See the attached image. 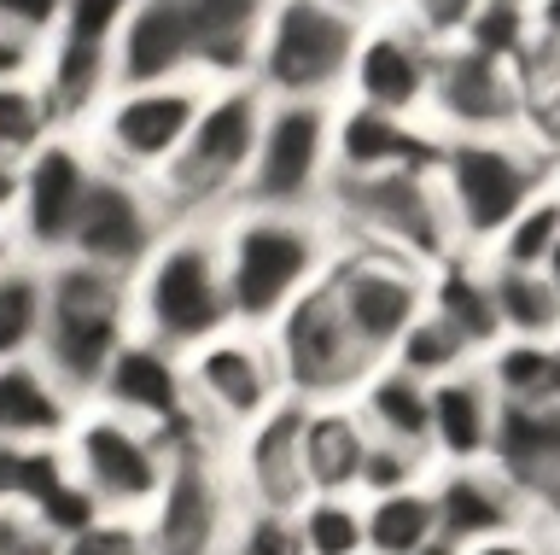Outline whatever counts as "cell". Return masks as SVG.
Instances as JSON below:
<instances>
[{
  "label": "cell",
  "instance_id": "6da1fadb",
  "mask_svg": "<svg viewBox=\"0 0 560 555\" xmlns=\"http://www.w3.org/2000/svg\"><path fill=\"white\" fill-rule=\"evenodd\" d=\"M269 0H129L117 42V89L147 82H240Z\"/></svg>",
  "mask_w": 560,
  "mask_h": 555
},
{
  "label": "cell",
  "instance_id": "7a4b0ae2",
  "mask_svg": "<svg viewBox=\"0 0 560 555\" xmlns=\"http://www.w3.org/2000/svg\"><path fill=\"white\" fill-rule=\"evenodd\" d=\"M217 246H222L228 316H234V327L269 334L304 292L327 281L332 252H339V229L322 211H257V205H234L217 222Z\"/></svg>",
  "mask_w": 560,
  "mask_h": 555
},
{
  "label": "cell",
  "instance_id": "3957f363",
  "mask_svg": "<svg viewBox=\"0 0 560 555\" xmlns=\"http://www.w3.org/2000/svg\"><path fill=\"white\" fill-rule=\"evenodd\" d=\"M432 176L455 229V252L485 257L508 222L560 182V170L537 135L502 129V135H438Z\"/></svg>",
  "mask_w": 560,
  "mask_h": 555
},
{
  "label": "cell",
  "instance_id": "277c9868",
  "mask_svg": "<svg viewBox=\"0 0 560 555\" xmlns=\"http://www.w3.org/2000/svg\"><path fill=\"white\" fill-rule=\"evenodd\" d=\"M262 112H269V94L252 77L205 89L182 152L152 182L170 222H222L234 211L245 194V170H252L257 135H262Z\"/></svg>",
  "mask_w": 560,
  "mask_h": 555
},
{
  "label": "cell",
  "instance_id": "5b68a950",
  "mask_svg": "<svg viewBox=\"0 0 560 555\" xmlns=\"http://www.w3.org/2000/svg\"><path fill=\"white\" fill-rule=\"evenodd\" d=\"M129 316L135 334L164 345V351L187 357L205 339H217L228 316V281H222V246L217 222H175L158 240V252L135 269L129 281Z\"/></svg>",
  "mask_w": 560,
  "mask_h": 555
},
{
  "label": "cell",
  "instance_id": "8992f818",
  "mask_svg": "<svg viewBox=\"0 0 560 555\" xmlns=\"http://www.w3.org/2000/svg\"><path fill=\"white\" fill-rule=\"evenodd\" d=\"M368 19L374 7L362 0H269L252 47V82L269 100H345Z\"/></svg>",
  "mask_w": 560,
  "mask_h": 555
},
{
  "label": "cell",
  "instance_id": "52a82bcc",
  "mask_svg": "<svg viewBox=\"0 0 560 555\" xmlns=\"http://www.w3.org/2000/svg\"><path fill=\"white\" fill-rule=\"evenodd\" d=\"M42 269H47V327H42L35 362L88 409L105 369H112V357L135 334L129 281L94 264H77V257H52Z\"/></svg>",
  "mask_w": 560,
  "mask_h": 555
},
{
  "label": "cell",
  "instance_id": "ba28073f",
  "mask_svg": "<svg viewBox=\"0 0 560 555\" xmlns=\"http://www.w3.org/2000/svg\"><path fill=\"white\" fill-rule=\"evenodd\" d=\"M322 217L350 246L409 257L420 269L444 264L455 252V229H450L432 164L427 170H392V176H368V182H332L322 199Z\"/></svg>",
  "mask_w": 560,
  "mask_h": 555
},
{
  "label": "cell",
  "instance_id": "9c48e42d",
  "mask_svg": "<svg viewBox=\"0 0 560 555\" xmlns=\"http://www.w3.org/2000/svg\"><path fill=\"white\" fill-rule=\"evenodd\" d=\"M65 462L105 514L147 520L152 502L164 497V485H170L175 439L88 404L77 415V427H70V439H65Z\"/></svg>",
  "mask_w": 560,
  "mask_h": 555
},
{
  "label": "cell",
  "instance_id": "30bf717a",
  "mask_svg": "<svg viewBox=\"0 0 560 555\" xmlns=\"http://www.w3.org/2000/svg\"><path fill=\"white\" fill-rule=\"evenodd\" d=\"M182 374H187L192 427L210 432L217 444L240 439L252 421H262L269 409L287 404V380H280L275 345H269V334H252V327H222L217 339H205L199 351L182 357Z\"/></svg>",
  "mask_w": 560,
  "mask_h": 555
},
{
  "label": "cell",
  "instance_id": "8fae6325",
  "mask_svg": "<svg viewBox=\"0 0 560 555\" xmlns=\"http://www.w3.org/2000/svg\"><path fill=\"white\" fill-rule=\"evenodd\" d=\"M327 187H332V106L327 100H269L240 205L322 211Z\"/></svg>",
  "mask_w": 560,
  "mask_h": 555
},
{
  "label": "cell",
  "instance_id": "7c38bea8",
  "mask_svg": "<svg viewBox=\"0 0 560 555\" xmlns=\"http://www.w3.org/2000/svg\"><path fill=\"white\" fill-rule=\"evenodd\" d=\"M205 89L199 82H147V89H112L100 100V112L82 124V141L94 147V159L117 176L158 182L170 159L182 152L192 112H199Z\"/></svg>",
  "mask_w": 560,
  "mask_h": 555
},
{
  "label": "cell",
  "instance_id": "4fadbf2b",
  "mask_svg": "<svg viewBox=\"0 0 560 555\" xmlns=\"http://www.w3.org/2000/svg\"><path fill=\"white\" fill-rule=\"evenodd\" d=\"M129 0H65L52 36L42 42V94L59 129H82L117 89V42Z\"/></svg>",
  "mask_w": 560,
  "mask_h": 555
},
{
  "label": "cell",
  "instance_id": "5bb4252c",
  "mask_svg": "<svg viewBox=\"0 0 560 555\" xmlns=\"http://www.w3.org/2000/svg\"><path fill=\"white\" fill-rule=\"evenodd\" d=\"M269 345H275L280 380H287V397H298V404H350L362 380L380 369V362L357 345V334L345 327L327 281L315 292H304V299L269 327Z\"/></svg>",
  "mask_w": 560,
  "mask_h": 555
},
{
  "label": "cell",
  "instance_id": "9a60e30c",
  "mask_svg": "<svg viewBox=\"0 0 560 555\" xmlns=\"http://www.w3.org/2000/svg\"><path fill=\"white\" fill-rule=\"evenodd\" d=\"M94 176H100V159H94V147L82 141V129L47 135V141L18 164V211H12L18 252L35 257V264L65 257Z\"/></svg>",
  "mask_w": 560,
  "mask_h": 555
},
{
  "label": "cell",
  "instance_id": "2e32d148",
  "mask_svg": "<svg viewBox=\"0 0 560 555\" xmlns=\"http://www.w3.org/2000/svg\"><path fill=\"white\" fill-rule=\"evenodd\" d=\"M327 292L339 304L345 327L357 334V345L374 362H385L397 351V339L409 334V322L427 310V269L409 264V257L339 240L332 269H327Z\"/></svg>",
  "mask_w": 560,
  "mask_h": 555
},
{
  "label": "cell",
  "instance_id": "e0dca14e",
  "mask_svg": "<svg viewBox=\"0 0 560 555\" xmlns=\"http://www.w3.org/2000/svg\"><path fill=\"white\" fill-rule=\"evenodd\" d=\"M438 54H444V42H432L427 24L409 7H374V19H368L362 42H357V59H350L345 100L427 124Z\"/></svg>",
  "mask_w": 560,
  "mask_h": 555
},
{
  "label": "cell",
  "instance_id": "ac0fdd59",
  "mask_svg": "<svg viewBox=\"0 0 560 555\" xmlns=\"http://www.w3.org/2000/svg\"><path fill=\"white\" fill-rule=\"evenodd\" d=\"M170 229H175V222L164 217L152 182L117 176V170L100 164V176H94V187H88V205H82V217H77V234H70V252L65 257L135 281V269L158 252V240H164Z\"/></svg>",
  "mask_w": 560,
  "mask_h": 555
},
{
  "label": "cell",
  "instance_id": "d6986e66",
  "mask_svg": "<svg viewBox=\"0 0 560 555\" xmlns=\"http://www.w3.org/2000/svg\"><path fill=\"white\" fill-rule=\"evenodd\" d=\"M427 129L432 135H502V129H525V71L472 54V47H462V42H450L444 54H438Z\"/></svg>",
  "mask_w": 560,
  "mask_h": 555
},
{
  "label": "cell",
  "instance_id": "ffe728a7",
  "mask_svg": "<svg viewBox=\"0 0 560 555\" xmlns=\"http://www.w3.org/2000/svg\"><path fill=\"white\" fill-rule=\"evenodd\" d=\"M298 439H304V404L287 397L280 409H269L262 421L245 427L240 439L222 444V467H228V485H234L240 509H298L310 497Z\"/></svg>",
  "mask_w": 560,
  "mask_h": 555
},
{
  "label": "cell",
  "instance_id": "44dd1931",
  "mask_svg": "<svg viewBox=\"0 0 560 555\" xmlns=\"http://www.w3.org/2000/svg\"><path fill=\"white\" fill-rule=\"evenodd\" d=\"M94 409H112L122 421H140L152 432H164V439L182 444L192 427V409H187V374H182V357L164 351V345L129 334L122 339V351L112 357V369H105L100 392H94Z\"/></svg>",
  "mask_w": 560,
  "mask_h": 555
},
{
  "label": "cell",
  "instance_id": "7402d4cb",
  "mask_svg": "<svg viewBox=\"0 0 560 555\" xmlns=\"http://www.w3.org/2000/svg\"><path fill=\"white\" fill-rule=\"evenodd\" d=\"M490 467L532 502L542 527H560V397L502 404L490 432Z\"/></svg>",
  "mask_w": 560,
  "mask_h": 555
},
{
  "label": "cell",
  "instance_id": "603a6c76",
  "mask_svg": "<svg viewBox=\"0 0 560 555\" xmlns=\"http://www.w3.org/2000/svg\"><path fill=\"white\" fill-rule=\"evenodd\" d=\"M427 492L438 502V532H444V550H467V544H485V537H508V532L542 527V520L532 514V502H525L490 462L432 467Z\"/></svg>",
  "mask_w": 560,
  "mask_h": 555
},
{
  "label": "cell",
  "instance_id": "cb8c5ba5",
  "mask_svg": "<svg viewBox=\"0 0 560 555\" xmlns=\"http://www.w3.org/2000/svg\"><path fill=\"white\" fill-rule=\"evenodd\" d=\"M432 159H438V135L427 124L357 106V100H332V182L427 170Z\"/></svg>",
  "mask_w": 560,
  "mask_h": 555
},
{
  "label": "cell",
  "instance_id": "d4e9b609",
  "mask_svg": "<svg viewBox=\"0 0 560 555\" xmlns=\"http://www.w3.org/2000/svg\"><path fill=\"white\" fill-rule=\"evenodd\" d=\"M427 404H432V467L490 462V432H497L502 397H497V386L485 380L479 362H467V369L432 380V386H427Z\"/></svg>",
  "mask_w": 560,
  "mask_h": 555
},
{
  "label": "cell",
  "instance_id": "484cf974",
  "mask_svg": "<svg viewBox=\"0 0 560 555\" xmlns=\"http://www.w3.org/2000/svg\"><path fill=\"white\" fill-rule=\"evenodd\" d=\"M82 404L35 357L0 362V444H65Z\"/></svg>",
  "mask_w": 560,
  "mask_h": 555
},
{
  "label": "cell",
  "instance_id": "4316f807",
  "mask_svg": "<svg viewBox=\"0 0 560 555\" xmlns=\"http://www.w3.org/2000/svg\"><path fill=\"white\" fill-rule=\"evenodd\" d=\"M350 409H357V421L368 427V439L397 444V450H415V456L432 462V404H427V380H415L409 369H397V362H380V369L357 386Z\"/></svg>",
  "mask_w": 560,
  "mask_h": 555
},
{
  "label": "cell",
  "instance_id": "83f0119b",
  "mask_svg": "<svg viewBox=\"0 0 560 555\" xmlns=\"http://www.w3.org/2000/svg\"><path fill=\"white\" fill-rule=\"evenodd\" d=\"M304 485L310 497H357V474L368 456V427L350 404H304Z\"/></svg>",
  "mask_w": 560,
  "mask_h": 555
},
{
  "label": "cell",
  "instance_id": "f1b7e54d",
  "mask_svg": "<svg viewBox=\"0 0 560 555\" xmlns=\"http://www.w3.org/2000/svg\"><path fill=\"white\" fill-rule=\"evenodd\" d=\"M427 310L467 339L472 357H490V351L502 345L497 304H490V269H485V257L450 252L444 264H432V269H427Z\"/></svg>",
  "mask_w": 560,
  "mask_h": 555
},
{
  "label": "cell",
  "instance_id": "f546056e",
  "mask_svg": "<svg viewBox=\"0 0 560 555\" xmlns=\"http://www.w3.org/2000/svg\"><path fill=\"white\" fill-rule=\"evenodd\" d=\"M362 520H368V555H438L444 550L438 502L427 485H409V492H392V497H368Z\"/></svg>",
  "mask_w": 560,
  "mask_h": 555
},
{
  "label": "cell",
  "instance_id": "4dcf8cb0",
  "mask_svg": "<svg viewBox=\"0 0 560 555\" xmlns=\"http://www.w3.org/2000/svg\"><path fill=\"white\" fill-rule=\"evenodd\" d=\"M490 304H497V327L502 339H537V345H560V299L542 281V269H508L490 264Z\"/></svg>",
  "mask_w": 560,
  "mask_h": 555
},
{
  "label": "cell",
  "instance_id": "1f68e13d",
  "mask_svg": "<svg viewBox=\"0 0 560 555\" xmlns=\"http://www.w3.org/2000/svg\"><path fill=\"white\" fill-rule=\"evenodd\" d=\"M42 327H47V269L35 257H18L0 275V362L42 351Z\"/></svg>",
  "mask_w": 560,
  "mask_h": 555
},
{
  "label": "cell",
  "instance_id": "d6a6232c",
  "mask_svg": "<svg viewBox=\"0 0 560 555\" xmlns=\"http://www.w3.org/2000/svg\"><path fill=\"white\" fill-rule=\"evenodd\" d=\"M485 380L497 386L502 404H542L560 397V345H537V339H502L490 357H479Z\"/></svg>",
  "mask_w": 560,
  "mask_h": 555
},
{
  "label": "cell",
  "instance_id": "836d02e7",
  "mask_svg": "<svg viewBox=\"0 0 560 555\" xmlns=\"http://www.w3.org/2000/svg\"><path fill=\"white\" fill-rule=\"evenodd\" d=\"M70 479L65 444H0V509L35 514Z\"/></svg>",
  "mask_w": 560,
  "mask_h": 555
},
{
  "label": "cell",
  "instance_id": "e575fe53",
  "mask_svg": "<svg viewBox=\"0 0 560 555\" xmlns=\"http://www.w3.org/2000/svg\"><path fill=\"white\" fill-rule=\"evenodd\" d=\"M292 514L304 555H368L362 497H304Z\"/></svg>",
  "mask_w": 560,
  "mask_h": 555
},
{
  "label": "cell",
  "instance_id": "d590c367",
  "mask_svg": "<svg viewBox=\"0 0 560 555\" xmlns=\"http://www.w3.org/2000/svg\"><path fill=\"white\" fill-rule=\"evenodd\" d=\"M555 240H560V182L525 205V211L497 234V246H490L485 257L490 264H508V269H542L549 252H555Z\"/></svg>",
  "mask_w": 560,
  "mask_h": 555
},
{
  "label": "cell",
  "instance_id": "8d00e7d4",
  "mask_svg": "<svg viewBox=\"0 0 560 555\" xmlns=\"http://www.w3.org/2000/svg\"><path fill=\"white\" fill-rule=\"evenodd\" d=\"M385 362H397V369H409L415 380H444V374H455V369H467V362H479L467 351V339L455 334L450 322H438L432 310H420V316L409 322V334L397 339V351L385 357Z\"/></svg>",
  "mask_w": 560,
  "mask_h": 555
},
{
  "label": "cell",
  "instance_id": "74e56055",
  "mask_svg": "<svg viewBox=\"0 0 560 555\" xmlns=\"http://www.w3.org/2000/svg\"><path fill=\"white\" fill-rule=\"evenodd\" d=\"M462 47H472V54L497 59V65H525V54H532V12H525V0H485L479 12L467 19V30L455 36Z\"/></svg>",
  "mask_w": 560,
  "mask_h": 555
},
{
  "label": "cell",
  "instance_id": "f35d334b",
  "mask_svg": "<svg viewBox=\"0 0 560 555\" xmlns=\"http://www.w3.org/2000/svg\"><path fill=\"white\" fill-rule=\"evenodd\" d=\"M47 135H59V117H52L42 82H0V159L24 164Z\"/></svg>",
  "mask_w": 560,
  "mask_h": 555
},
{
  "label": "cell",
  "instance_id": "ab89813d",
  "mask_svg": "<svg viewBox=\"0 0 560 555\" xmlns=\"http://www.w3.org/2000/svg\"><path fill=\"white\" fill-rule=\"evenodd\" d=\"M432 479V462L415 456V450H397V444H380L368 439V456H362V474H357V497H392V492H409V485H427Z\"/></svg>",
  "mask_w": 560,
  "mask_h": 555
},
{
  "label": "cell",
  "instance_id": "60d3db41",
  "mask_svg": "<svg viewBox=\"0 0 560 555\" xmlns=\"http://www.w3.org/2000/svg\"><path fill=\"white\" fill-rule=\"evenodd\" d=\"M228 532H234V555H304L292 509H240Z\"/></svg>",
  "mask_w": 560,
  "mask_h": 555
},
{
  "label": "cell",
  "instance_id": "b9f144b4",
  "mask_svg": "<svg viewBox=\"0 0 560 555\" xmlns=\"http://www.w3.org/2000/svg\"><path fill=\"white\" fill-rule=\"evenodd\" d=\"M59 555H152V537H147V520L100 514L94 527H82L77 537H65Z\"/></svg>",
  "mask_w": 560,
  "mask_h": 555
},
{
  "label": "cell",
  "instance_id": "7bdbcfd3",
  "mask_svg": "<svg viewBox=\"0 0 560 555\" xmlns=\"http://www.w3.org/2000/svg\"><path fill=\"white\" fill-rule=\"evenodd\" d=\"M59 12H65V0H0V30L42 47L52 36V24H59Z\"/></svg>",
  "mask_w": 560,
  "mask_h": 555
},
{
  "label": "cell",
  "instance_id": "ee69618b",
  "mask_svg": "<svg viewBox=\"0 0 560 555\" xmlns=\"http://www.w3.org/2000/svg\"><path fill=\"white\" fill-rule=\"evenodd\" d=\"M438 555H560V532L555 527H525V532L485 537V544H467V550H438Z\"/></svg>",
  "mask_w": 560,
  "mask_h": 555
},
{
  "label": "cell",
  "instance_id": "f6af8a7d",
  "mask_svg": "<svg viewBox=\"0 0 560 555\" xmlns=\"http://www.w3.org/2000/svg\"><path fill=\"white\" fill-rule=\"evenodd\" d=\"M479 7H485V0H420V7H409V12H415L420 24H427V36H432V42H444V47H450V42L467 30V19H472Z\"/></svg>",
  "mask_w": 560,
  "mask_h": 555
},
{
  "label": "cell",
  "instance_id": "bcb514c9",
  "mask_svg": "<svg viewBox=\"0 0 560 555\" xmlns=\"http://www.w3.org/2000/svg\"><path fill=\"white\" fill-rule=\"evenodd\" d=\"M0 555H59V537H47L24 509H0Z\"/></svg>",
  "mask_w": 560,
  "mask_h": 555
},
{
  "label": "cell",
  "instance_id": "7dc6e473",
  "mask_svg": "<svg viewBox=\"0 0 560 555\" xmlns=\"http://www.w3.org/2000/svg\"><path fill=\"white\" fill-rule=\"evenodd\" d=\"M35 77H42V47L0 30V82H35Z\"/></svg>",
  "mask_w": 560,
  "mask_h": 555
},
{
  "label": "cell",
  "instance_id": "c3c4849f",
  "mask_svg": "<svg viewBox=\"0 0 560 555\" xmlns=\"http://www.w3.org/2000/svg\"><path fill=\"white\" fill-rule=\"evenodd\" d=\"M525 12H532V47L560 54V0H525Z\"/></svg>",
  "mask_w": 560,
  "mask_h": 555
},
{
  "label": "cell",
  "instance_id": "681fc988",
  "mask_svg": "<svg viewBox=\"0 0 560 555\" xmlns=\"http://www.w3.org/2000/svg\"><path fill=\"white\" fill-rule=\"evenodd\" d=\"M12 211H18V164L0 159V229H12Z\"/></svg>",
  "mask_w": 560,
  "mask_h": 555
},
{
  "label": "cell",
  "instance_id": "f907efd6",
  "mask_svg": "<svg viewBox=\"0 0 560 555\" xmlns=\"http://www.w3.org/2000/svg\"><path fill=\"white\" fill-rule=\"evenodd\" d=\"M18 257H24V252H18V240H12V229H0V275H7V269L18 264Z\"/></svg>",
  "mask_w": 560,
  "mask_h": 555
},
{
  "label": "cell",
  "instance_id": "816d5d0a",
  "mask_svg": "<svg viewBox=\"0 0 560 555\" xmlns=\"http://www.w3.org/2000/svg\"><path fill=\"white\" fill-rule=\"evenodd\" d=\"M542 281H549V287H555V299H560V240H555L549 264H542Z\"/></svg>",
  "mask_w": 560,
  "mask_h": 555
},
{
  "label": "cell",
  "instance_id": "f5cc1de1",
  "mask_svg": "<svg viewBox=\"0 0 560 555\" xmlns=\"http://www.w3.org/2000/svg\"><path fill=\"white\" fill-rule=\"evenodd\" d=\"M385 7H420V0H385Z\"/></svg>",
  "mask_w": 560,
  "mask_h": 555
},
{
  "label": "cell",
  "instance_id": "db71d44e",
  "mask_svg": "<svg viewBox=\"0 0 560 555\" xmlns=\"http://www.w3.org/2000/svg\"><path fill=\"white\" fill-rule=\"evenodd\" d=\"M362 7H385V0H362Z\"/></svg>",
  "mask_w": 560,
  "mask_h": 555
},
{
  "label": "cell",
  "instance_id": "11a10c76",
  "mask_svg": "<svg viewBox=\"0 0 560 555\" xmlns=\"http://www.w3.org/2000/svg\"><path fill=\"white\" fill-rule=\"evenodd\" d=\"M555 532H560V527H555Z\"/></svg>",
  "mask_w": 560,
  "mask_h": 555
}]
</instances>
